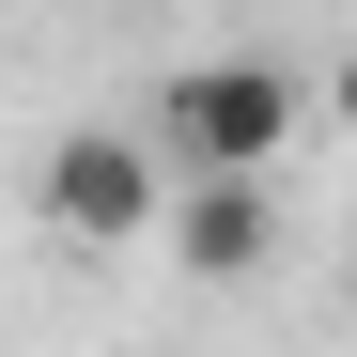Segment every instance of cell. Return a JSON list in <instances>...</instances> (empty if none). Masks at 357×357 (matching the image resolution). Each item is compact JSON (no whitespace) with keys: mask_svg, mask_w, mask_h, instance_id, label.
Here are the masks:
<instances>
[{"mask_svg":"<svg viewBox=\"0 0 357 357\" xmlns=\"http://www.w3.org/2000/svg\"><path fill=\"white\" fill-rule=\"evenodd\" d=\"M155 233L187 280H249V264H280V187L264 171H187V202L155 187Z\"/></svg>","mask_w":357,"mask_h":357,"instance_id":"cell-3","label":"cell"},{"mask_svg":"<svg viewBox=\"0 0 357 357\" xmlns=\"http://www.w3.org/2000/svg\"><path fill=\"white\" fill-rule=\"evenodd\" d=\"M31 218L63 233V249H140L155 233V140L140 125H63L31 171Z\"/></svg>","mask_w":357,"mask_h":357,"instance_id":"cell-2","label":"cell"},{"mask_svg":"<svg viewBox=\"0 0 357 357\" xmlns=\"http://www.w3.org/2000/svg\"><path fill=\"white\" fill-rule=\"evenodd\" d=\"M295 125H311V78L264 63V47H218V63H171L155 109H140V140L155 155H187V171H280Z\"/></svg>","mask_w":357,"mask_h":357,"instance_id":"cell-1","label":"cell"}]
</instances>
